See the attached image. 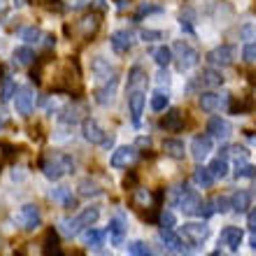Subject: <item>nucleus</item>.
<instances>
[{
    "instance_id": "nucleus-2",
    "label": "nucleus",
    "mask_w": 256,
    "mask_h": 256,
    "mask_svg": "<svg viewBox=\"0 0 256 256\" xmlns=\"http://www.w3.org/2000/svg\"><path fill=\"white\" fill-rule=\"evenodd\" d=\"M72 168H74V161L68 154H52L42 163V172H44V177L52 180V182L63 180L68 172H72Z\"/></svg>"
},
{
    "instance_id": "nucleus-14",
    "label": "nucleus",
    "mask_w": 256,
    "mask_h": 256,
    "mask_svg": "<svg viewBox=\"0 0 256 256\" xmlns=\"http://www.w3.org/2000/svg\"><path fill=\"white\" fill-rule=\"evenodd\" d=\"M198 105L202 108V112H216L222 108H228V96H219L214 91H202L198 98Z\"/></svg>"
},
{
    "instance_id": "nucleus-49",
    "label": "nucleus",
    "mask_w": 256,
    "mask_h": 256,
    "mask_svg": "<svg viewBox=\"0 0 256 256\" xmlns=\"http://www.w3.org/2000/svg\"><path fill=\"white\" fill-rule=\"evenodd\" d=\"M250 228H252V233H256V208L250 212Z\"/></svg>"
},
{
    "instance_id": "nucleus-52",
    "label": "nucleus",
    "mask_w": 256,
    "mask_h": 256,
    "mask_svg": "<svg viewBox=\"0 0 256 256\" xmlns=\"http://www.w3.org/2000/svg\"><path fill=\"white\" fill-rule=\"evenodd\" d=\"M210 256H224V254H222V250H216V252H212Z\"/></svg>"
},
{
    "instance_id": "nucleus-47",
    "label": "nucleus",
    "mask_w": 256,
    "mask_h": 256,
    "mask_svg": "<svg viewBox=\"0 0 256 256\" xmlns=\"http://www.w3.org/2000/svg\"><path fill=\"white\" fill-rule=\"evenodd\" d=\"M240 35L244 40H256V26H242L240 28Z\"/></svg>"
},
{
    "instance_id": "nucleus-35",
    "label": "nucleus",
    "mask_w": 256,
    "mask_h": 256,
    "mask_svg": "<svg viewBox=\"0 0 256 256\" xmlns=\"http://www.w3.org/2000/svg\"><path fill=\"white\" fill-rule=\"evenodd\" d=\"M80 194H82V196H86V198H91V196L96 198V196H100V194H102V189L98 186V184L91 182V180H82V182H80Z\"/></svg>"
},
{
    "instance_id": "nucleus-18",
    "label": "nucleus",
    "mask_w": 256,
    "mask_h": 256,
    "mask_svg": "<svg viewBox=\"0 0 256 256\" xmlns=\"http://www.w3.org/2000/svg\"><path fill=\"white\" fill-rule=\"evenodd\" d=\"M126 233H128V224H126V219H124V214H116L114 219H110V240H112L114 247L124 244Z\"/></svg>"
},
{
    "instance_id": "nucleus-12",
    "label": "nucleus",
    "mask_w": 256,
    "mask_h": 256,
    "mask_svg": "<svg viewBox=\"0 0 256 256\" xmlns=\"http://www.w3.org/2000/svg\"><path fill=\"white\" fill-rule=\"evenodd\" d=\"M16 219H19V224L24 226L26 230H35L38 226H40L42 222V214H40V208L38 205H24V208L19 210V214H16Z\"/></svg>"
},
{
    "instance_id": "nucleus-44",
    "label": "nucleus",
    "mask_w": 256,
    "mask_h": 256,
    "mask_svg": "<svg viewBox=\"0 0 256 256\" xmlns=\"http://www.w3.org/2000/svg\"><path fill=\"white\" fill-rule=\"evenodd\" d=\"M242 56L247 63H256V42H250V44L242 49Z\"/></svg>"
},
{
    "instance_id": "nucleus-32",
    "label": "nucleus",
    "mask_w": 256,
    "mask_h": 256,
    "mask_svg": "<svg viewBox=\"0 0 256 256\" xmlns=\"http://www.w3.org/2000/svg\"><path fill=\"white\" fill-rule=\"evenodd\" d=\"M154 61H156V66H158V68H168L170 63H172V49L166 47V44H163V47H158L154 52Z\"/></svg>"
},
{
    "instance_id": "nucleus-40",
    "label": "nucleus",
    "mask_w": 256,
    "mask_h": 256,
    "mask_svg": "<svg viewBox=\"0 0 256 256\" xmlns=\"http://www.w3.org/2000/svg\"><path fill=\"white\" fill-rule=\"evenodd\" d=\"M149 14H163V7L161 5H140V10H138V19L140 16H149Z\"/></svg>"
},
{
    "instance_id": "nucleus-21",
    "label": "nucleus",
    "mask_w": 256,
    "mask_h": 256,
    "mask_svg": "<svg viewBox=\"0 0 256 256\" xmlns=\"http://www.w3.org/2000/svg\"><path fill=\"white\" fill-rule=\"evenodd\" d=\"M182 126H184V116H182L180 110H170L161 122V128H166V130H170V133H177Z\"/></svg>"
},
{
    "instance_id": "nucleus-38",
    "label": "nucleus",
    "mask_w": 256,
    "mask_h": 256,
    "mask_svg": "<svg viewBox=\"0 0 256 256\" xmlns=\"http://www.w3.org/2000/svg\"><path fill=\"white\" fill-rule=\"evenodd\" d=\"M158 224H161V228H175V214L170 210H163L158 216Z\"/></svg>"
},
{
    "instance_id": "nucleus-19",
    "label": "nucleus",
    "mask_w": 256,
    "mask_h": 256,
    "mask_svg": "<svg viewBox=\"0 0 256 256\" xmlns=\"http://www.w3.org/2000/svg\"><path fill=\"white\" fill-rule=\"evenodd\" d=\"M244 240V233L236 226H228V228L222 230V236H219V244H226L230 252H238L240 250V244Z\"/></svg>"
},
{
    "instance_id": "nucleus-9",
    "label": "nucleus",
    "mask_w": 256,
    "mask_h": 256,
    "mask_svg": "<svg viewBox=\"0 0 256 256\" xmlns=\"http://www.w3.org/2000/svg\"><path fill=\"white\" fill-rule=\"evenodd\" d=\"M158 238H161L163 247H168V250H172V252H180V254H184V256H191L196 252V250H189L186 242H184L180 236H175V230L172 228H161Z\"/></svg>"
},
{
    "instance_id": "nucleus-5",
    "label": "nucleus",
    "mask_w": 256,
    "mask_h": 256,
    "mask_svg": "<svg viewBox=\"0 0 256 256\" xmlns=\"http://www.w3.org/2000/svg\"><path fill=\"white\" fill-rule=\"evenodd\" d=\"M144 105H147V94H144V88H130V91H128V110H130V119H133L135 126H140Z\"/></svg>"
},
{
    "instance_id": "nucleus-48",
    "label": "nucleus",
    "mask_w": 256,
    "mask_h": 256,
    "mask_svg": "<svg viewBox=\"0 0 256 256\" xmlns=\"http://www.w3.org/2000/svg\"><path fill=\"white\" fill-rule=\"evenodd\" d=\"M228 154H233V156L238 158V161H240V158L244 161V158H247V149H244V147H230V149H228Z\"/></svg>"
},
{
    "instance_id": "nucleus-51",
    "label": "nucleus",
    "mask_w": 256,
    "mask_h": 256,
    "mask_svg": "<svg viewBox=\"0 0 256 256\" xmlns=\"http://www.w3.org/2000/svg\"><path fill=\"white\" fill-rule=\"evenodd\" d=\"M5 124H7V116H5V114H2V112H0V128L5 126Z\"/></svg>"
},
{
    "instance_id": "nucleus-16",
    "label": "nucleus",
    "mask_w": 256,
    "mask_h": 256,
    "mask_svg": "<svg viewBox=\"0 0 256 256\" xmlns=\"http://www.w3.org/2000/svg\"><path fill=\"white\" fill-rule=\"evenodd\" d=\"M208 133L212 140L226 142L230 138V133H233V128H230V124L226 122V119H222V116H212L208 124Z\"/></svg>"
},
{
    "instance_id": "nucleus-20",
    "label": "nucleus",
    "mask_w": 256,
    "mask_h": 256,
    "mask_svg": "<svg viewBox=\"0 0 256 256\" xmlns=\"http://www.w3.org/2000/svg\"><path fill=\"white\" fill-rule=\"evenodd\" d=\"M116 86H119V80H116V77H114V80H110L105 86L96 91V102H98V105H102V108H108L110 102L114 100Z\"/></svg>"
},
{
    "instance_id": "nucleus-46",
    "label": "nucleus",
    "mask_w": 256,
    "mask_h": 256,
    "mask_svg": "<svg viewBox=\"0 0 256 256\" xmlns=\"http://www.w3.org/2000/svg\"><path fill=\"white\" fill-rule=\"evenodd\" d=\"M180 26L186 30V33H194V21H191V14H186V16H180Z\"/></svg>"
},
{
    "instance_id": "nucleus-53",
    "label": "nucleus",
    "mask_w": 256,
    "mask_h": 256,
    "mask_svg": "<svg viewBox=\"0 0 256 256\" xmlns=\"http://www.w3.org/2000/svg\"><path fill=\"white\" fill-rule=\"evenodd\" d=\"M252 247H256V233L252 236Z\"/></svg>"
},
{
    "instance_id": "nucleus-43",
    "label": "nucleus",
    "mask_w": 256,
    "mask_h": 256,
    "mask_svg": "<svg viewBox=\"0 0 256 256\" xmlns=\"http://www.w3.org/2000/svg\"><path fill=\"white\" fill-rule=\"evenodd\" d=\"M214 210L216 212H228L230 210V198H226V196H219V198H214Z\"/></svg>"
},
{
    "instance_id": "nucleus-27",
    "label": "nucleus",
    "mask_w": 256,
    "mask_h": 256,
    "mask_svg": "<svg viewBox=\"0 0 256 256\" xmlns=\"http://www.w3.org/2000/svg\"><path fill=\"white\" fill-rule=\"evenodd\" d=\"M14 61L19 63V66L28 68L35 63V52L30 47H16L14 49Z\"/></svg>"
},
{
    "instance_id": "nucleus-42",
    "label": "nucleus",
    "mask_w": 256,
    "mask_h": 256,
    "mask_svg": "<svg viewBox=\"0 0 256 256\" xmlns=\"http://www.w3.org/2000/svg\"><path fill=\"white\" fill-rule=\"evenodd\" d=\"M140 38L144 42H156V40H163V33L161 30H149V28H144L140 33Z\"/></svg>"
},
{
    "instance_id": "nucleus-10",
    "label": "nucleus",
    "mask_w": 256,
    "mask_h": 256,
    "mask_svg": "<svg viewBox=\"0 0 256 256\" xmlns=\"http://www.w3.org/2000/svg\"><path fill=\"white\" fill-rule=\"evenodd\" d=\"M14 108H16V112H19L21 116H30V112H33L35 108V94L30 86H24L16 91V96H14Z\"/></svg>"
},
{
    "instance_id": "nucleus-34",
    "label": "nucleus",
    "mask_w": 256,
    "mask_h": 256,
    "mask_svg": "<svg viewBox=\"0 0 256 256\" xmlns=\"http://www.w3.org/2000/svg\"><path fill=\"white\" fill-rule=\"evenodd\" d=\"M16 91H19V88H16V82L5 77V80H2V86H0V98H2V102L12 100L14 96H16Z\"/></svg>"
},
{
    "instance_id": "nucleus-17",
    "label": "nucleus",
    "mask_w": 256,
    "mask_h": 256,
    "mask_svg": "<svg viewBox=\"0 0 256 256\" xmlns=\"http://www.w3.org/2000/svg\"><path fill=\"white\" fill-rule=\"evenodd\" d=\"M133 33L130 30H114L112 38H110V44L114 49L116 54H128L130 49H133Z\"/></svg>"
},
{
    "instance_id": "nucleus-50",
    "label": "nucleus",
    "mask_w": 256,
    "mask_h": 256,
    "mask_svg": "<svg viewBox=\"0 0 256 256\" xmlns=\"http://www.w3.org/2000/svg\"><path fill=\"white\" fill-rule=\"evenodd\" d=\"M158 84H168V72H161V74H158Z\"/></svg>"
},
{
    "instance_id": "nucleus-15",
    "label": "nucleus",
    "mask_w": 256,
    "mask_h": 256,
    "mask_svg": "<svg viewBox=\"0 0 256 256\" xmlns=\"http://www.w3.org/2000/svg\"><path fill=\"white\" fill-rule=\"evenodd\" d=\"M210 154H212V138L210 135H196L191 140V156H194V161L202 163Z\"/></svg>"
},
{
    "instance_id": "nucleus-45",
    "label": "nucleus",
    "mask_w": 256,
    "mask_h": 256,
    "mask_svg": "<svg viewBox=\"0 0 256 256\" xmlns=\"http://www.w3.org/2000/svg\"><path fill=\"white\" fill-rule=\"evenodd\" d=\"M82 26H84V33H86V35L88 33H96V28H98V16H86Z\"/></svg>"
},
{
    "instance_id": "nucleus-25",
    "label": "nucleus",
    "mask_w": 256,
    "mask_h": 256,
    "mask_svg": "<svg viewBox=\"0 0 256 256\" xmlns=\"http://www.w3.org/2000/svg\"><path fill=\"white\" fill-rule=\"evenodd\" d=\"M84 244H86V247H94V250H100L102 244H105V233L88 226V228L84 230Z\"/></svg>"
},
{
    "instance_id": "nucleus-11",
    "label": "nucleus",
    "mask_w": 256,
    "mask_h": 256,
    "mask_svg": "<svg viewBox=\"0 0 256 256\" xmlns=\"http://www.w3.org/2000/svg\"><path fill=\"white\" fill-rule=\"evenodd\" d=\"M182 238L189 244H202L210 238V226H205V224H184Z\"/></svg>"
},
{
    "instance_id": "nucleus-22",
    "label": "nucleus",
    "mask_w": 256,
    "mask_h": 256,
    "mask_svg": "<svg viewBox=\"0 0 256 256\" xmlns=\"http://www.w3.org/2000/svg\"><path fill=\"white\" fill-rule=\"evenodd\" d=\"M200 84L208 88H214V86H222L224 84V74L222 70H214V68H208V70H202L200 74Z\"/></svg>"
},
{
    "instance_id": "nucleus-29",
    "label": "nucleus",
    "mask_w": 256,
    "mask_h": 256,
    "mask_svg": "<svg viewBox=\"0 0 256 256\" xmlns=\"http://www.w3.org/2000/svg\"><path fill=\"white\" fill-rule=\"evenodd\" d=\"M194 182L200 186V189H210L214 184V177L210 172V168H196L194 170Z\"/></svg>"
},
{
    "instance_id": "nucleus-33",
    "label": "nucleus",
    "mask_w": 256,
    "mask_h": 256,
    "mask_svg": "<svg viewBox=\"0 0 256 256\" xmlns=\"http://www.w3.org/2000/svg\"><path fill=\"white\" fill-rule=\"evenodd\" d=\"M42 254L44 256H58L61 252H58V238H56L54 230H49L47 238H44V250H42Z\"/></svg>"
},
{
    "instance_id": "nucleus-4",
    "label": "nucleus",
    "mask_w": 256,
    "mask_h": 256,
    "mask_svg": "<svg viewBox=\"0 0 256 256\" xmlns=\"http://www.w3.org/2000/svg\"><path fill=\"white\" fill-rule=\"evenodd\" d=\"M172 58L177 61L180 72H189V70H194V68L198 66L200 54H198L191 44H186V42H175V47H172Z\"/></svg>"
},
{
    "instance_id": "nucleus-41",
    "label": "nucleus",
    "mask_w": 256,
    "mask_h": 256,
    "mask_svg": "<svg viewBox=\"0 0 256 256\" xmlns=\"http://www.w3.org/2000/svg\"><path fill=\"white\" fill-rule=\"evenodd\" d=\"M40 38H42V33L38 28H24L21 30V40H26V42H38Z\"/></svg>"
},
{
    "instance_id": "nucleus-37",
    "label": "nucleus",
    "mask_w": 256,
    "mask_h": 256,
    "mask_svg": "<svg viewBox=\"0 0 256 256\" xmlns=\"http://www.w3.org/2000/svg\"><path fill=\"white\" fill-rule=\"evenodd\" d=\"M196 214L202 216V219H210L212 214H216L214 200H200V205H198V210H196Z\"/></svg>"
},
{
    "instance_id": "nucleus-1",
    "label": "nucleus",
    "mask_w": 256,
    "mask_h": 256,
    "mask_svg": "<svg viewBox=\"0 0 256 256\" xmlns=\"http://www.w3.org/2000/svg\"><path fill=\"white\" fill-rule=\"evenodd\" d=\"M98 219H100V208L91 205V208H84V210H82V212L74 216V219H61V222H58V230H61L66 238H74L77 233H82L84 228L94 226Z\"/></svg>"
},
{
    "instance_id": "nucleus-26",
    "label": "nucleus",
    "mask_w": 256,
    "mask_h": 256,
    "mask_svg": "<svg viewBox=\"0 0 256 256\" xmlns=\"http://www.w3.org/2000/svg\"><path fill=\"white\" fill-rule=\"evenodd\" d=\"M163 152H166L168 156H172V158H184L186 147H184L182 140H166L163 142Z\"/></svg>"
},
{
    "instance_id": "nucleus-24",
    "label": "nucleus",
    "mask_w": 256,
    "mask_h": 256,
    "mask_svg": "<svg viewBox=\"0 0 256 256\" xmlns=\"http://www.w3.org/2000/svg\"><path fill=\"white\" fill-rule=\"evenodd\" d=\"M250 202H252V196L247 191H236V194L230 196V208L236 210L238 214H242L250 210Z\"/></svg>"
},
{
    "instance_id": "nucleus-31",
    "label": "nucleus",
    "mask_w": 256,
    "mask_h": 256,
    "mask_svg": "<svg viewBox=\"0 0 256 256\" xmlns=\"http://www.w3.org/2000/svg\"><path fill=\"white\" fill-rule=\"evenodd\" d=\"M210 172H212L214 180H224V177H228V161H226L224 156L214 158V161L210 163Z\"/></svg>"
},
{
    "instance_id": "nucleus-30",
    "label": "nucleus",
    "mask_w": 256,
    "mask_h": 256,
    "mask_svg": "<svg viewBox=\"0 0 256 256\" xmlns=\"http://www.w3.org/2000/svg\"><path fill=\"white\" fill-rule=\"evenodd\" d=\"M144 84H147V74H144L142 68L135 66L133 70H130V74H128V91H130V88H144Z\"/></svg>"
},
{
    "instance_id": "nucleus-23",
    "label": "nucleus",
    "mask_w": 256,
    "mask_h": 256,
    "mask_svg": "<svg viewBox=\"0 0 256 256\" xmlns=\"http://www.w3.org/2000/svg\"><path fill=\"white\" fill-rule=\"evenodd\" d=\"M52 200L63 205V208H74V196H72V189L68 186H58V189L52 191Z\"/></svg>"
},
{
    "instance_id": "nucleus-36",
    "label": "nucleus",
    "mask_w": 256,
    "mask_h": 256,
    "mask_svg": "<svg viewBox=\"0 0 256 256\" xmlns=\"http://www.w3.org/2000/svg\"><path fill=\"white\" fill-rule=\"evenodd\" d=\"M128 254L130 256H154L152 254V250H149L142 240H133V242H128Z\"/></svg>"
},
{
    "instance_id": "nucleus-13",
    "label": "nucleus",
    "mask_w": 256,
    "mask_h": 256,
    "mask_svg": "<svg viewBox=\"0 0 256 256\" xmlns=\"http://www.w3.org/2000/svg\"><path fill=\"white\" fill-rule=\"evenodd\" d=\"M82 135H84V140L91 142V144H102V142L108 140V133L102 130V126L96 119H84L82 122Z\"/></svg>"
},
{
    "instance_id": "nucleus-28",
    "label": "nucleus",
    "mask_w": 256,
    "mask_h": 256,
    "mask_svg": "<svg viewBox=\"0 0 256 256\" xmlns=\"http://www.w3.org/2000/svg\"><path fill=\"white\" fill-rule=\"evenodd\" d=\"M149 105H152V110H154V112H163V110L170 105L168 91H161V88H158V91H154V94H152V100H149Z\"/></svg>"
},
{
    "instance_id": "nucleus-8",
    "label": "nucleus",
    "mask_w": 256,
    "mask_h": 256,
    "mask_svg": "<svg viewBox=\"0 0 256 256\" xmlns=\"http://www.w3.org/2000/svg\"><path fill=\"white\" fill-rule=\"evenodd\" d=\"M91 74H94L96 82H100V84H108L110 80H114V77H116V70H114V66H110L108 58H102V56H96L94 61H91Z\"/></svg>"
},
{
    "instance_id": "nucleus-6",
    "label": "nucleus",
    "mask_w": 256,
    "mask_h": 256,
    "mask_svg": "<svg viewBox=\"0 0 256 256\" xmlns=\"http://www.w3.org/2000/svg\"><path fill=\"white\" fill-rule=\"evenodd\" d=\"M236 61V47L233 44H222V47L212 49L208 54V63L212 68H228Z\"/></svg>"
},
{
    "instance_id": "nucleus-7",
    "label": "nucleus",
    "mask_w": 256,
    "mask_h": 256,
    "mask_svg": "<svg viewBox=\"0 0 256 256\" xmlns=\"http://www.w3.org/2000/svg\"><path fill=\"white\" fill-rule=\"evenodd\" d=\"M138 149L135 147H128V144H124V147L114 149L112 152V158H110V166L116 170H122V168H128V166H133L135 161H138Z\"/></svg>"
},
{
    "instance_id": "nucleus-39",
    "label": "nucleus",
    "mask_w": 256,
    "mask_h": 256,
    "mask_svg": "<svg viewBox=\"0 0 256 256\" xmlns=\"http://www.w3.org/2000/svg\"><path fill=\"white\" fill-rule=\"evenodd\" d=\"M236 175H238V180H240V177H256V168H254V166H250V163H240V161H238Z\"/></svg>"
},
{
    "instance_id": "nucleus-3",
    "label": "nucleus",
    "mask_w": 256,
    "mask_h": 256,
    "mask_svg": "<svg viewBox=\"0 0 256 256\" xmlns=\"http://www.w3.org/2000/svg\"><path fill=\"white\" fill-rule=\"evenodd\" d=\"M172 202H175V208L182 210L184 214H196V210L200 205V198L189 184H180L172 191Z\"/></svg>"
}]
</instances>
